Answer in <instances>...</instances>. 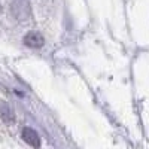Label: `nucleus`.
Returning <instances> with one entry per match:
<instances>
[{
	"instance_id": "nucleus-2",
	"label": "nucleus",
	"mask_w": 149,
	"mask_h": 149,
	"mask_svg": "<svg viewBox=\"0 0 149 149\" xmlns=\"http://www.w3.org/2000/svg\"><path fill=\"white\" fill-rule=\"evenodd\" d=\"M43 37L39 31H30L26 37H24V43L30 48H40L43 45Z\"/></svg>"
},
{
	"instance_id": "nucleus-1",
	"label": "nucleus",
	"mask_w": 149,
	"mask_h": 149,
	"mask_svg": "<svg viewBox=\"0 0 149 149\" xmlns=\"http://www.w3.org/2000/svg\"><path fill=\"white\" fill-rule=\"evenodd\" d=\"M10 12L18 21H29L31 18V6L29 0H12Z\"/></svg>"
},
{
	"instance_id": "nucleus-5",
	"label": "nucleus",
	"mask_w": 149,
	"mask_h": 149,
	"mask_svg": "<svg viewBox=\"0 0 149 149\" xmlns=\"http://www.w3.org/2000/svg\"><path fill=\"white\" fill-rule=\"evenodd\" d=\"M0 10H2V6H0Z\"/></svg>"
},
{
	"instance_id": "nucleus-4",
	"label": "nucleus",
	"mask_w": 149,
	"mask_h": 149,
	"mask_svg": "<svg viewBox=\"0 0 149 149\" xmlns=\"http://www.w3.org/2000/svg\"><path fill=\"white\" fill-rule=\"evenodd\" d=\"M0 118H2L6 124L14 122V112H12V109L3 102L0 103Z\"/></svg>"
},
{
	"instance_id": "nucleus-3",
	"label": "nucleus",
	"mask_w": 149,
	"mask_h": 149,
	"mask_svg": "<svg viewBox=\"0 0 149 149\" xmlns=\"http://www.w3.org/2000/svg\"><path fill=\"white\" fill-rule=\"evenodd\" d=\"M22 139L31 146H40V139L33 128H29V127L24 128L22 130Z\"/></svg>"
}]
</instances>
